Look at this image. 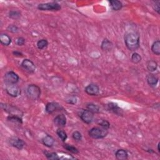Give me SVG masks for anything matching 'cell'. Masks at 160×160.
Masks as SVG:
<instances>
[{"label": "cell", "instance_id": "26", "mask_svg": "<svg viewBox=\"0 0 160 160\" xmlns=\"http://www.w3.org/2000/svg\"><path fill=\"white\" fill-rule=\"evenodd\" d=\"M48 45V42L47 40L45 39H40L37 42V47L40 50H41L44 49V48L47 47Z\"/></svg>", "mask_w": 160, "mask_h": 160}, {"label": "cell", "instance_id": "32", "mask_svg": "<svg viewBox=\"0 0 160 160\" xmlns=\"http://www.w3.org/2000/svg\"><path fill=\"white\" fill-rule=\"evenodd\" d=\"M99 124L101 128L106 129H108L110 127V123L106 121V120H102V121L99 123Z\"/></svg>", "mask_w": 160, "mask_h": 160}, {"label": "cell", "instance_id": "1", "mask_svg": "<svg viewBox=\"0 0 160 160\" xmlns=\"http://www.w3.org/2000/svg\"><path fill=\"white\" fill-rule=\"evenodd\" d=\"M124 43L127 48L135 51L138 49L140 44V37L139 34L136 32H129L124 36Z\"/></svg>", "mask_w": 160, "mask_h": 160}, {"label": "cell", "instance_id": "36", "mask_svg": "<svg viewBox=\"0 0 160 160\" xmlns=\"http://www.w3.org/2000/svg\"><path fill=\"white\" fill-rule=\"evenodd\" d=\"M159 4H160L159 1H156L155 3L154 4V5H153V8L158 13V14H159L160 13H159V10H160V6H159Z\"/></svg>", "mask_w": 160, "mask_h": 160}, {"label": "cell", "instance_id": "8", "mask_svg": "<svg viewBox=\"0 0 160 160\" xmlns=\"http://www.w3.org/2000/svg\"><path fill=\"white\" fill-rule=\"evenodd\" d=\"M21 66L23 69L29 73H35L36 70V66L34 63L28 59H25L21 63Z\"/></svg>", "mask_w": 160, "mask_h": 160}, {"label": "cell", "instance_id": "17", "mask_svg": "<svg viewBox=\"0 0 160 160\" xmlns=\"http://www.w3.org/2000/svg\"><path fill=\"white\" fill-rule=\"evenodd\" d=\"M43 144L48 148L52 147L55 143V140L52 136L47 135L42 139Z\"/></svg>", "mask_w": 160, "mask_h": 160}, {"label": "cell", "instance_id": "30", "mask_svg": "<svg viewBox=\"0 0 160 160\" xmlns=\"http://www.w3.org/2000/svg\"><path fill=\"white\" fill-rule=\"evenodd\" d=\"M8 120L10 121H12L13 123H18L22 124V118L21 117L16 116H10L8 117Z\"/></svg>", "mask_w": 160, "mask_h": 160}, {"label": "cell", "instance_id": "21", "mask_svg": "<svg viewBox=\"0 0 160 160\" xmlns=\"http://www.w3.org/2000/svg\"><path fill=\"white\" fill-rule=\"evenodd\" d=\"M147 69L150 72L155 71L158 68V63L157 62L154 60H150L147 62Z\"/></svg>", "mask_w": 160, "mask_h": 160}, {"label": "cell", "instance_id": "18", "mask_svg": "<svg viewBox=\"0 0 160 160\" xmlns=\"http://www.w3.org/2000/svg\"><path fill=\"white\" fill-rule=\"evenodd\" d=\"M115 156L116 158L118 160H125L128 159V154L126 150L120 149L116 151L115 153Z\"/></svg>", "mask_w": 160, "mask_h": 160}, {"label": "cell", "instance_id": "35", "mask_svg": "<svg viewBox=\"0 0 160 160\" xmlns=\"http://www.w3.org/2000/svg\"><path fill=\"white\" fill-rule=\"evenodd\" d=\"M66 101L68 103L75 105L77 103V99L75 96H71V97H70V98L66 100Z\"/></svg>", "mask_w": 160, "mask_h": 160}, {"label": "cell", "instance_id": "23", "mask_svg": "<svg viewBox=\"0 0 160 160\" xmlns=\"http://www.w3.org/2000/svg\"><path fill=\"white\" fill-rule=\"evenodd\" d=\"M9 17L11 19L18 20L21 17L20 11L17 10H11L9 12Z\"/></svg>", "mask_w": 160, "mask_h": 160}, {"label": "cell", "instance_id": "5", "mask_svg": "<svg viewBox=\"0 0 160 160\" xmlns=\"http://www.w3.org/2000/svg\"><path fill=\"white\" fill-rule=\"evenodd\" d=\"M61 8V5L56 2L39 4L38 9L41 11H59Z\"/></svg>", "mask_w": 160, "mask_h": 160}, {"label": "cell", "instance_id": "13", "mask_svg": "<svg viewBox=\"0 0 160 160\" xmlns=\"http://www.w3.org/2000/svg\"><path fill=\"white\" fill-rule=\"evenodd\" d=\"M60 108H61L60 105L58 103H57L51 102L48 103H47V105H46L45 110L47 113L52 114L56 111L60 109Z\"/></svg>", "mask_w": 160, "mask_h": 160}, {"label": "cell", "instance_id": "16", "mask_svg": "<svg viewBox=\"0 0 160 160\" xmlns=\"http://www.w3.org/2000/svg\"><path fill=\"white\" fill-rule=\"evenodd\" d=\"M113 47V44L111 41H110L109 39H105L103 41H102L101 44V48L103 51H110L112 49Z\"/></svg>", "mask_w": 160, "mask_h": 160}, {"label": "cell", "instance_id": "9", "mask_svg": "<svg viewBox=\"0 0 160 160\" xmlns=\"http://www.w3.org/2000/svg\"><path fill=\"white\" fill-rule=\"evenodd\" d=\"M79 116L84 123L90 124L93 119L94 113L88 110H85L82 111L81 113H80Z\"/></svg>", "mask_w": 160, "mask_h": 160}, {"label": "cell", "instance_id": "24", "mask_svg": "<svg viewBox=\"0 0 160 160\" xmlns=\"http://www.w3.org/2000/svg\"><path fill=\"white\" fill-rule=\"evenodd\" d=\"M87 107L88 110L91 111V112H93V113H98L100 111V107L98 105H95L93 103H89L87 105Z\"/></svg>", "mask_w": 160, "mask_h": 160}, {"label": "cell", "instance_id": "27", "mask_svg": "<svg viewBox=\"0 0 160 160\" xmlns=\"http://www.w3.org/2000/svg\"><path fill=\"white\" fill-rule=\"evenodd\" d=\"M44 154L48 159H60V157L58 155V154L56 153H48L47 151H44Z\"/></svg>", "mask_w": 160, "mask_h": 160}, {"label": "cell", "instance_id": "14", "mask_svg": "<svg viewBox=\"0 0 160 160\" xmlns=\"http://www.w3.org/2000/svg\"><path fill=\"white\" fill-rule=\"evenodd\" d=\"M54 123L56 126L59 127H63L66 124V118L63 114L56 116L54 119Z\"/></svg>", "mask_w": 160, "mask_h": 160}, {"label": "cell", "instance_id": "12", "mask_svg": "<svg viewBox=\"0 0 160 160\" xmlns=\"http://www.w3.org/2000/svg\"><path fill=\"white\" fill-rule=\"evenodd\" d=\"M108 107V110H110V111L113 112V113L116 114V115L120 116L123 115V110L122 109L120 108L116 103H109L107 105Z\"/></svg>", "mask_w": 160, "mask_h": 160}, {"label": "cell", "instance_id": "29", "mask_svg": "<svg viewBox=\"0 0 160 160\" xmlns=\"http://www.w3.org/2000/svg\"><path fill=\"white\" fill-rule=\"evenodd\" d=\"M141 61V56L140 54L134 53L131 56V61L135 64H138Z\"/></svg>", "mask_w": 160, "mask_h": 160}, {"label": "cell", "instance_id": "2", "mask_svg": "<svg viewBox=\"0 0 160 160\" xmlns=\"http://www.w3.org/2000/svg\"><path fill=\"white\" fill-rule=\"evenodd\" d=\"M41 91L38 86L30 84L26 89V94L28 98L32 100H37L41 96Z\"/></svg>", "mask_w": 160, "mask_h": 160}, {"label": "cell", "instance_id": "10", "mask_svg": "<svg viewBox=\"0 0 160 160\" xmlns=\"http://www.w3.org/2000/svg\"><path fill=\"white\" fill-rule=\"evenodd\" d=\"M9 142L11 146L20 150H22L26 145L25 142L23 140L19 138H17V137H13V138H10Z\"/></svg>", "mask_w": 160, "mask_h": 160}, {"label": "cell", "instance_id": "31", "mask_svg": "<svg viewBox=\"0 0 160 160\" xmlns=\"http://www.w3.org/2000/svg\"><path fill=\"white\" fill-rule=\"evenodd\" d=\"M72 136H73V138L77 141H79L82 140L81 133L78 131H75V132L73 133Z\"/></svg>", "mask_w": 160, "mask_h": 160}, {"label": "cell", "instance_id": "11", "mask_svg": "<svg viewBox=\"0 0 160 160\" xmlns=\"http://www.w3.org/2000/svg\"><path fill=\"white\" fill-rule=\"evenodd\" d=\"M85 92L90 96H97L100 93V88L95 84H90L84 89Z\"/></svg>", "mask_w": 160, "mask_h": 160}, {"label": "cell", "instance_id": "38", "mask_svg": "<svg viewBox=\"0 0 160 160\" xmlns=\"http://www.w3.org/2000/svg\"><path fill=\"white\" fill-rule=\"evenodd\" d=\"M159 145H160V143L159 142L158 144V151L159 153H160V149H159Z\"/></svg>", "mask_w": 160, "mask_h": 160}, {"label": "cell", "instance_id": "7", "mask_svg": "<svg viewBox=\"0 0 160 160\" xmlns=\"http://www.w3.org/2000/svg\"><path fill=\"white\" fill-rule=\"evenodd\" d=\"M6 91L9 96L13 97V98L18 97L21 94V89L18 86L16 85V84H8Z\"/></svg>", "mask_w": 160, "mask_h": 160}, {"label": "cell", "instance_id": "25", "mask_svg": "<svg viewBox=\"0 0 160 160\" xmlns=\"http://www.w3.org/2000/svg\"><path fill=\"white\" fill-rule=\"evenodd\" d=\"M56 133H57V135H58L59 138L62 141L65 142L67 140L68 136H67V134L65 131H63L61 129H58L56 131Z\"/></svg>", "mask_w": 160, "mask_h": 160}, {"label": "cell", "instance_id": "28", "mask_svg": "<svg viewBox=\"0 0 160 160\" xmlns=\"http://www.w3.org/2000/svg\"><path fill=\"white\" fill-rule=\"evenodd\" d=\"M63 147H64L65 149H66L67 151H70L73 154H78L79 153V151L77 148L73 146L68 145V144H65V145H63Z\"/></svg>", "mask_w": 160, "mask_h": 160}, {"label": "cell", "instance_id": "6", "mask_svg": "<svg viewBox=\"0 0 160 160\" xmlns=\"http://www.w3.org/2000/svg\"><path fill=\"white\" fill-rule=\"evenodd\" d=\"M19 79V76L13 71H9L4 75V81L7 84H16L18 82Z\"/></svg>", "mask_w": 160, "mask_h": 160}, {"label": "cell", "instance_id": "22", "mask_svg": "<svg viewBox=\"0 0 160 160\" xmlns=\"http://www.w3.org/2000/svg\"><path fill=\"white\" fill-rule=\"evenodd\" d=\"M151 51L154 54L157 56L160 55V41L159 40L153 43L151 46Z\"/></svg>", "mask_w": 160, "mask_h": 160}, {"label": "cell", "instance_id": "20", "mask_svg": "<svg viewBox=\"0 0 160 160\" xmlns=\"http://www.w3.org/2000/svg\"><path fill=\"white\" fill-rule=\"evenodd\" d=\"M0 41L4 46H9L11 43V39L7 34H1Z\"/></svg>", "mask_w": 160, "mask_h": 160}, {"label": "cell", "instance_id": "4", "mask_svg": "<svg viewBox=\"0 0 160 160\" xmlns=\"http://www.w3.org/2000/svg\"><path fill=\"white\" fill-rule=\"evenodd\" d=\"M1 105L3 109L6 112H7L9 114V115H11V116H16L19 117H22L23 115V112L16 106L3 103H1Z\"/></svg>", "mask_w": 160, "mask_h": 160}, {"label": "cell", "instance_id": "3", "mask_svg": "<svg viewBox=\"0 0 160 160\" xmlns=\"http://www.w3.org/2000/svg\"><path fill=\"white\" fill-rule=\"evenodd\" d=\"M108 134V129L103 128L94 127L89 131V135L93 139H101L106 137Z\"/></svg>", "mask_w": 160, "mask_h": 160}, {"label": "cell", "instance_id": "37", "mask_svg": "<svg viewBox=\"0 0 160 160\" xmlns=\"http://www.w3.org/2000/svg\"><path fill=\"white\" fill-rule=\"evenodd\" d=\"M13 54L15 56H18V57H22L23 56L21 52H19V51H13Z\"/></svg>", "mask_w": 160, "mask_h": 160}, {"label": "cell", "instance_id": "15", "mask_svg": "<svg viewBox=\"0 0 160 160\" xmlns=\"http://www.w3.org/2000/svg\"><path fill=\"white\" fill-rule=\"evenodd\" d=\"M146 81L150 87H155L158 83V78H157L155 75L150 74L146 77Z\"/></svg>", "mask_w": 160, "mask_h": 160}, {"label": "cell", "instance_id": "19", "mask_svg": "<svg viewBox=\"0 0 160 160\" xmlns=\"http://www.w3.org/2000/svg\"><path fill=\"white\" fill-rule=\"evenodd\" d=\"M110 3L111 8L115 11H119L123 7L122 3L118 0H111L110 1Z\"/></svg>", "mask_w": 160, "mask_h": 160}, {"label": "cell", "instance_id": "33", "mask_svg": "<svg viewBox=\"0 0 160 160\" xmlns=\"http://www.w3.org/2000/svg\"><path fill=\"white\" fill-rule=\"evenodd\" d=\"M7 30L9 31L11 33H17L18 32L19 29H18V28L16 26L13 25H9L8 27L7 28Z\"/></svg>", "mask_w": 160, "mask_h": 160}, {"label": "cell", "instance_id": "34", "mask_svg": "<svg viewBox=\"0 0 160 160\" xmlns=\"http://www.w3.org/2000/svg\"><path fill=\"white\" fill-rule=\"evenodd\" d=\"M15 43L18 46H23L25 43V39L23 37H18L16 39Z\"/></svg>", "mask_w": 160, "mask_h": 160}]
</instances>
